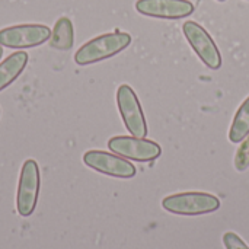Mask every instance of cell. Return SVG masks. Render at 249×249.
<instances>
[{"label":"cell","mask_w":249,"mask_h":249,"mask_svg":"<svg viewBox=\"0 0 249 249\" xmlns=\"http://www.w3.org/2000/svg\"><path fill=\"white\" fill-rule=\"evenodd\" d=\"M130 44H131V35L117 29L115 32L99 35L83 44L76 51L74 61L79 66L93 64L107 60L109 57H114L115 54L125 50Z\"/></svg>","instance_id":"1"},{"label":"cell","mask_w":249,"mask_h":249,"mask_svg":"<svg viewBox=\"0 0 249 249\" xmlns=\"http://www.w3.org/2000/svg\"><path fill=\"white\" fill-rule=\"evenodd\" d=\"M249 166V136L244 140V143L239 146L236 156H235V169L239 172H244Z\"/></svg>","instance_id":"13"},{"label":"cell","mask_w":249,"mask_h":249,"mask_svg":"<svg viewBox=\"0 0 249 249\" xmlns=\"http://www.w3.org/2000/svg\"><path fill=\"white\" fill-rule=\"evenodd\" d=\"M223 245L226 249H249L248 245L235 232H226L223 235Z\"/></svg>","instance_id":"14"},{"label":"cell","mask_w":249,"mask_h":249,"mask_svg":"<svg viewBox=\"0 0 249 249\" xmlns=\"http://www.w3.org/2000/svg\"><path fill=\"white\" fill-rule=\"evenodd\" d=\"M117 104L127 130L139 139H146V118L136 92L128 85H121L117 90Z\"/></svg>","instance_id":"5"},{"label":"cell","mask_w":249,"mask_h":249,"mask_svg":"<svg viewBox=\"0 0 249 249\" xmlns=\"http://www.w3.org/2000/svg\"><path fill=\"white\" fill-rule=\"evenodd\" d=\"M39 193V168L34 159L25 160L18 185L16 209L22 217H28L34 213Z\"/></svg>","instance_id":"4"},{"label":"cell","mask_w":249,"mask_h":249,"mask_svg":"<svg viewBox=\"0 0 249 249\" xmlns=\"http://www.w3.org/2000/svg\"><path fill=\"white\" fill-rule=\"evenodd\" d=\"M162 207L172 214L201 216L219 210L220 200L209 193H179L165 197L162 200Z\"/></svg>","instance_id":"2"},{"label":"cell","mask_w":249,"mask_h":249,"mask_svg":"<svg viewBox=\"0 0 249 249\" xmlns=\"http://www.w3.org/2000/svg\"><path fill=\"white\" fill-rule=\"evenodd\" d=\"M217 1H225V0H217Z\"/></svg>","instance_id":"16"},{"label":"cell","mask_w":249,"mask_h":249,"mask_svg":"<svg viewBox=\"0 0 249 249\" xmlns=\"http://www.w3.org/2000/svg\"><path fill=\"white\" fill-rule=\"evenodd\" d=\"M1 55H3V50H1V45H0V58H1Z\"/></svg>","instance_id":"15"},{"label":"cell","mask_w":249,"mask_h":249,"mask_svg":"<svg viewBox=\"0 0 249 249\" xmlns=\"http://www.w3.org/2000/svg\"><path fill=\"white\" fill-rule=\"evenodd\" d=\"M184 35L200 60L210 69L216 70L222 66V55L209 32L194 20H187L182 25Z\"/></svg>","instance_id":"7"},{"label":"cell","mask_w":249,"mask_h":249,"mask_svg":"<svg viewBox=\"0 0 249 249\" xmlns=\"http://www.w3.org/2000/svg\"><path fill=\"white\" fill-rule=\"evenodd\" d=\"M108 147L115 155L124 156L136 162H152L158 159L162 153V149L158 143L134 136H115L109 139Z\"/></svg>","instance_id":"6"},{"label":"cell","mask_w":249,"mask_h":249,"mask_svg":"<svg viewBox=\"0 0 249 249\" xmlns=\"http://www.w3.org/2000/svg\"><path fill=\"white\" fill-rule=\"evenodd\" d=\"M249 136V96L242 102L235 114L233 123L229 131V140L232 143H241Z\"/></svg>","instance_id":"12"},{"label":"cell","mask_w":249,"mask_h":249,"mask_svg":"<svg viewBox=\"0 0 249 249\" xmlns=\"http://www.w3.org/2000/svg\"><path fill=\"white\" fill-rule=\"evenodd\" d=\"M51 36V31L45 25L25 23L0 29V45L15 50L32 48L44 44Z\"/></svg>","instance_id":"3"},{"label":"cell","mask_w":249,"mask_h":249,"mask_svg":"<svg viewBox=\"0 0 249 249\" xmlns=\"http://www.w3.org/2000/svg\"><path fill=\"white\" fill-rule=\"evenodd\" d=\"M136 9L150 18L181 19L194 12V4L190 0H137Z\"/></svg>","instance_id":"9"},{"label":"cell","mask_w":249,"mask_h":249,"mask_svg":"<svg viewBox=\"0 0 249 249\" xmlns=\"http://www.w3.org/2000/svg\"><path fill=\"white\" fill-rule=\"evenodd\" d=\"M48 42L51 48L60 50V51H67L73 47L74 31H73V23L69 18L63 16L55 22Z\"/></svg>","instance_id":"11"},{"label":"cell","mask_w":249,"mask_h":249,"mask_svg":"<svg viewBox=\"0 0 249 249\" xmlns=\"http://www.w3.org/2000/svg\"><path fill=\"white\" fill-rule=\"evenodd\" d=\"M28 64V54L25 51H16L0 63V90L13 83Z\"/></svg>","instance_id":"10"},{"label":"cell","mask_w":249,"mask_h":249,"mask_svg":"<svg viewBox=\"0 0 249 249\" xmlns=\"http://www.w3.org/2000/svg\"><path fill=\"white\" fill-rule=\"evenodd\" d=\"M83 162L93 171H98L108 177L128 179L136 175V166L133 163L123 159L120 155H112L104 150L86 152L83 155Z\"/></svg>","instance_id":"8"}]
</instances>
